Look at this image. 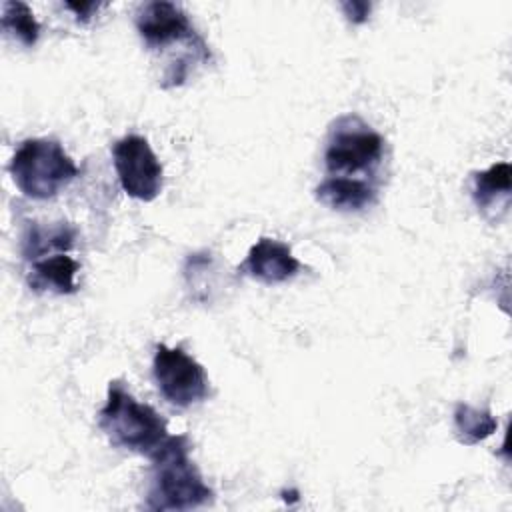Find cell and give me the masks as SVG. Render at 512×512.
Here are the masks:
<instances>
[{"instance_id": "6da1fadb", "label": "cell", "mask_w": 512, "mask_h": 512, "mask_svg": "<svg viewBox=\"0 0 512 512\" xmlns=\"http://www.w3.org/2000/svg\"><path fill=\"white\" fill-rule=\"evenodd\" d=\"M152 474L146 494L150 510H192L214 496L190 458V442L184 434L168 436L150 456Z\"/></svg>"}, {"instance_id": "7a4b0ae2", "label": "cell", "mask_w": 512, "mask_h": 512, "mask_svg": "<svg viewBox=\"0 0 512 512\" xmlns=\"http://www.w3.org/2000/svg\"><path fill=\"white\" fill-rule=\"evenodd\" d=\"M98 426L112 446L146 454L148 458L166 442V420L148 404L138 402L120 380L108 384L106 404L98 412Z\"/></svg>"}, {"instance_id": "3957f363", "label": "cell", "mask_w": 512, "mask_h": 512, "mask_svg": "<svg viewBox=\"0 0 512 512\" xmlns=\"http://www.w3.org/2000/svg\"><path fill=\"white\" fill-rule=\"evenodd\" d=\"M8 170L18 190L32 200L54 198L80 174L62 144L50 138L24 140L16 148Z\"/></svg>"}, {"instance_id": "277c9868", "label": "cell", "mask_w": 512, "mask_h": 512, "mask_svg": "<svg viewBox=\"0 0 512 512\" xmlns=\"http://www.w3.org/2000/svg\"><path fill=\"white\" fill-rule=\"evenodd\" d=\"M384 152V140L356 116H344L330 132L324 164L330 176H350L374 168Z\"/></svg>"}, {"instance_id": "5b68a950", "label": "cell", "mask_w": 512, "mask_h": 512, "mask_svg": "<svg viewBox=\"0 0 512 512\" xmlns=\"http://www.w3.org/2000/svg\"><path fill=\"white\" fill-rule=\"evenodd\" d=\"M152 376L160 394L178 408L198 404L210 394V380L204 366L182 348L158 344L152 360Z\"/></svg>"}, {"instance_id": "8992f818", "label": "cell", "mask_w": 512, "mask_h": 512, "mask_svg": "<svg viewBox=\"0 0 512 512\" xmlns=\"http://www.w3.org/2000/svg\"><path fill=\"white\" fill-rule=\"evenodd\" d=\"M114 168L122 190L140 202H152L162 192L164 170L144 136L128 134L112 146Z\"/></svg>"}, {"instance_id": "52a82bcc", "label": "cell", "mask_w": 512, "mask_h": 512, "mask_svg": "<svg viewBox=\"0 0 512 512\" xmlns=\"http://www.w3.org/2000/svg\"><path fill=\"white\" fill-rule=\"evenodd\" d=\"M136 30L150 50H162L174 42L200 40L188 14L174 2L154 0L136 12Z\"/></svg>"}, {"instance_id": "ba28073f", "label": "cell", "mask_w": 512, "mask_h": 512, "mask_svg": "<svg viewBox=\"0 0 512 512\" xmlns=\"http://www.w3.org/2000/svg\"><path fill=\"white\" fill-rule=\"evenodd\" d=\"M302 268L286 242L262 236L238 264V272L262 284H282L292 280Z\"/></svg>"}, {"instance_id": "9c48e42d", "label": "cell", "mask_w": 512, "mask_h": 512, "mask_svg": "<svg viewBox=\"0 0 512 512\" xmlns=\"http://www.w3.org/2000/svg\"><path fill=\"white\" fill-rule=\"evenodd\" d=\"M314 196L320 204L342 212H356L376 202V190L368 182L350 176L324 178L314 188Z\"/></svg>"}, {"instance_id": "30bf717a", "label": "cell", "mask_w": 512, "mask_h": 512, "mask_svg": "<svg viewBox=\"0 0 512 512\" xmlns=\"http://www.w3.org/2000/svg\"><path fill=\"white\" fill-rule=\"evenodd\" d=\"M78 272V262L64 252L48 254L32 262L28 272V286L34 292H54V294H74Z\"/></svg>"}, {"instance_id": "8fae6325", "label": "cell", "mask_w": 512, "mask_h": 512, "mask_svg": "<svg viewBox=\"0 0 512 512\" xmlns=\"http://www.w3.org/2000/svg\"><path fill=\"white\" fill-rule=\"evenodd\" d=\"M510 176L512 168L508 162H496L486 170L474 172V186H472V198L478 206V210H490L500 204H508L510 196Z\"/></svg>"}, {"instance_id": "7c38bea8", "label": "cell", "mask_w": 512, "mask_h": 512, "mask_svg": "<svg viewBox=\"0 0 512 512\" xmlns=\"http://www.w3.org/2000/svg\"><path fill=\"white\" fill-rule=\"evenodd\" d=\"M454 434L458 438L460 444L464 446H474L482 440H486L488 436H492L496 432V418L492 416L490 410L486 408H474L470 404L458 402L454 406Z\"/></svg>"}, {"instance_id": "4fadbf2b", "label": "cell", "mask_w": 512, "mask_h": 512, "mask_svg": "<svg viewBox=\"0 0 512 512\" xmlns=\"http://www.w3.org/2000/svg\"><path fill=\"white\" fill-rule=\"evenodd\" d=\"M72 242L74 230L66 222H60L58 226L50 228L32 224L22 240V254L26 260H36L38 256H48V252H66L72 248Z\"/></svg>"}, {"instance_id": "5bb4252c", "label": "cell", "mask_w": 512, "mask_h": 512, "mask_svg": "<svg viewBox=\"0 0 512 512\" xmlns=\"http://www.w3.org/2000/svg\"><path fill=\"white\" fill-rule=\"evenodd\" d=\"M0 26L2 30L16 38L24 46H34L40 36V24L34 18L32 8L26 2H4L2 4V16H0Z\"/></svg>"}, {"instance_id": "9a60e30c", "label": "cell", "mask_w": 512, "mask_h": 512, "mask_svg": "<svg viewBox=\"0 0 512 512\" xmlns=\"http://www.w3.org/2000/svg\"><path fill=\"white\" fill-rule=\"evenodd\" d=\"M340 6H342V12H344L346 20L352 22V24H364L370 16V10H372L370 2H358V0L342 2Z\"/></svg>"}, {"instance_id": "2e32d148", "label": "cell", "mask_w": 512, "mask_h": 512, "mask_svg": "<svg viewBox=\"0 0 512 512\" xmlns=\"http://www.w3.org/2000/svg\"><path fill=\"white\" fill-rule=\"evenodd\" d=\"M64 6L76 14L78 22H88L94 16V12L100 8L98 2H66Z\"/></svg>"}]
</instances>
